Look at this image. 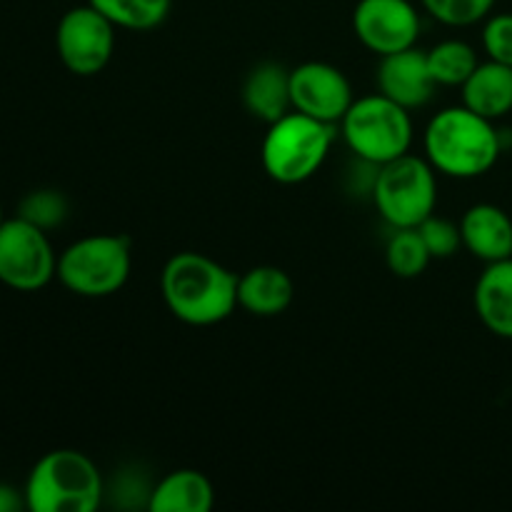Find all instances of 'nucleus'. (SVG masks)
<instances>
[{
	"label": "nucleus",
	"instance_id": "f257e3e1",
	"mask_svg": "<svg viewBox=\"0 0 512 512\" xmlns=\"http://www.w3.org/2000/svg\"><path fill=\"white\" fill-rule=\"evenodd\" d=\"M160 290L170 313L193 328H210L238 308V275L203 253L173 255L160 275Z\"/></svg>",
	"mask_w": 512,
	"mask_h": 512
},
{
	"label": "nucleus",
	"instance_id": "f03ea898",
	"mask_svg": "<svg viewBox=\"0 0 512 512\" xmlns=\"http://www.w3.org/2000/svg\"><path fill=\"white\" fill-rule=\"evenodd\" d=\"M425 158L448 178H480L498 163L503 145L493 120L465 105L445 108L430 118L423 135Z\"/></svg>",
	"mask_w": 512,
	"mask_h": 512
},
{
	"label": "nucleus",
	"instance_id": "7ed1b4c3",
	"mask_svg": "<svg viewBox=\"0 0 512 512\" xmlns=\"http://www.w3.org/2000/svg\"><path fill=\"white\" fill-rule=\"evenodd\" d=\"M23 493L33 512H93L103 500V478L80 450H50L33 465Z\"/></svg>",
	"mask_w": 512,
	"mask_h": 512
},
{
	"label": "nucleus",
	"instance_id": "20e7f679",
	"mask_svg": "<svg viewBox=\"0 0 512 512\" xmlns=\"http://www.w3.org/2000/svg\"><path fill=\"white\" fill-rule=\"evenodd\" d=\"M335 125L290 110L268 125L260 163L270 180L280 185H300L323 168L333 145Z\"/></svg>",
	"mask_w": 512,
	"mask_h": 512
},
{
	"label": "nucleus",
	"instance_id": "39448f33",
	"mask_svg": "<svg viewBox=\"0 0 512 512\" xmlns=\"http://www.w3.org/2000/svg\"><path fill=\"white\" fill-rule=\"evenodd\" d=\"M340 133H343L348 148L363 163L380 168V165L410 153L413 120H410V110L385 98L383 93L363 95V98L353 100L348 113L343 115Z\"/></svg>",
	"mask_w": 512,
	"mask_h": 512
},
{
	"label": "nucleus",
	"instance_id": "423d86ee",
	"mask_svg": "<svg viewBox=\"0 0 512 512\" xmlns=\"http://www.w3.org/2000/svg\"><path fill=\"white\" fill-rule=\"evenodd\" d=\"M130 268L125 235H85L58 255L55 278L80 298H108L128 283Z\"/></svg>",
	"mask_w": 512,
	"mask_h": 512
},
{
	"label": "nucleus",
	"instance_id": "0eeeda50",
	"mask_svg": "<svg viewBox=\"0 0 512 512\" xmlns=\"http://www.w3.org/2000/svg\"><path fill=\"white\" fill-rule=\"evenodd\" d=\"M373 200L380 218L395 228H418L438 205V180L428 158L400 155L380 165L373 183Z\"/></svg>",
	"mask_w": 512,
	"mask_h": 512
},
{
	"label": "nucleus",
	"instance_id": "6e6552de",
	"mask_svg": "<svg viewBox=\"0 0 512 512\" xmlns=\"http://www.w3.org/2000/svg\"><path fill=\"white\" fill-rule=\"evenodd\" d=\"M58 273L48 233L20 215L0 225V283L20 293L45 288Z\"/></svg>",
	"mask_w": 512,
	"mask_h": 512
},
{
	"label": "nucleus",
	"instance_id": "1a4fd4ad",
	"mask_svg": "<svg viewBox=\"0 0 512 512\" xmlns=\"http://www.w3.org/2000/svg\"><path fill=\"white\" fill-rule=\"evenodd\" d=\"M55 48L73 75H98L115 53V25L90 3L70 8L55 30Z\"/></svg>",
	"mask_w": 512,
	"mask_h": 512
},
{
	"label": "nucleus",
	"instance_id": "9d476101",
	"mask_svg": "<svg viewBox=\"0 0 512 512\" xmlns=\"http://www.w3.org/2000/svg\"><path fill=\"white\" fill-rule=\"evenodd\" d=\"M355 38L375 55L415 48L420 15L410 0H358L353 10Z\"/></svg>",
	"mask_w": 512,
	"mask_h": 512
},
{
	"label": "nucleus",
	"instance_id": "9b49d317",
	"mask_svg": "<svg viewBox=\"0 0 512 512\" xmlns=\"http://www.w3.org/2000/svg\"><path fill=\"white\" fill-rule=\"evenodd\" d=\"M353 88L345 73L323 60H308L290 70V103L298 113L340 125L353 105Z\"/></svg>",
	"mask_w": 512,
	"mask_h": 512
},
{
	"label": "nucleus",
	"instance_id": "f8f14e48",
	"mask_svg": "<svg viewBox=\"0 0 512 512\" xmlns=\"http://www.w3.org/2000/svg\"><path fill=\"white\" fill-rule=\"evenodd\" d=\"M375 80H378V93L403 105L405 110H418L428 105L438 88L430 75L428 55L418 48L383 55Z\"/></svg>",
	"mask_w": 512,
	"mask_h": 512
},
{
	"label": "nucleus",
	"instance_id": "ddd939ff",
	"mask_svg": "<svg viewBox=\"0 0 512 512\" xmlns=\"http://www.w3.org/2000/svg\"><path fill=\"white\" fill-rule=\"evenodd\" d=\"M463 248L488 263L512 258V218L493 203H478L460 218Z\"/></svg>",
	"mask_w": 512,
	"mask_h": 512
},
{
	"label": "nucleus",
	"instance_id": "4468645a",
	"mask_svg": "<svg viewBox=\"0 0 512 512\" xmlns=\"http://www.w3.org/2000/svg\"><path fill=\"white\" fill-rule=\"evenodd\" d=\"M293 298V278L278 265H258L238 278V305L255 318H275L285 313Z\"/></svg>",
	"mask_w": 512,
	"mask_h": 512
},
{
	"label": "nucleus",
	"instance_id": "2eb2a0df",
	"mask_svg": "<svg viewBox=\"0 0 512 512\" xmlns=\"http://www.w3.org/2000/svg\"><path fill=\"white\" fill-rule=\"evenodd\" d=\"M475 313L490 333L512 340V258L485 265L475 283Z\"/></svg>",
	"mask_w": 512,
	"mask_h": 512
},
{
	"label": "nucleus",
	"instance_id": "dca6fc26",
	"mask_svg": "<svg viewBox=\"0 0 512 512\" xmlns=\"http://www.w3.org/2000/svg\"><path fill=\"white\" fill-rule=\"evenodd\" d=\"M243 105L253 118L268 125L290 113V70L280 63L255 65L243 83Z\"/></svg>",
	"mask_w": 512,
	"mask_h": 512
},
{
	"label": "nucleus",
	"instance_id": "f3484780",
	"mask_svg": "<svg viewBox=\"0 0 512 512\" xmlns=\"http://www.w3.org/2000/svg\"><path fill=\"white\" fill-rule=\"evenodd\" d=\"M463 105L488 120H500L512 110V65L485 60L463 83Z\"/></svg>",
	"mask_w": 512,
	"mask_h": 512
},
{
	"label": "nucleus",
	"instance_id": "a211bd4d",
	"mask_svg": "<svg viewBox=\"0 0 512 512\" xmlns=\"http://www.w3.org/2000/svg\"><path fill=\"white\" fill-rule=\"evenodd\" d=\"M213 485L198 470H175L168 473L148 498L150 512H208L213 508Z\"/></svg>",
	"mask_w": 512,
	"mask_h": 512
},
{
	"label": "nucleus",
	"instance_id": "6ab92c4d",
	"mask_svg": "<svg viewBox=\"0 0 512 512\" xmlns=\"http://www.w3.org/2000/svg\"><path fill=\"white\" fill-rule=\"evenodd\" d=\"M428 68L430 75L438 85H448V88H463L465 80L473 75V70L478 68L480 60L478 53L470 43L458 38L440 40L438 45L428 50Z\"/></svg>",
	"mask_w": 512,
	"mask_h": 512
},
{
	"label": "nucleus",
	"instance_id": "aec40b11",
	"mask_svg": "<svg viewBox=\"0 0 512 512\" xmlns=\"http://www.w3.org/2000/svg\"><path fill=\"white\" fill-rule=\"evenodd\" d=\"M115 28L153 30L168 18L173 0H88Z\"/></svg>",
	"mask_w": 512,
	"mask_h": 512
},
{
	"label": "nucleus",
	"instance_id": "412c9836",
	"mask_svg": "<svg viewBox=\"0 0 512 512\" xmlns=\"http://www.w3.org/2000/svg\"><path fill=\"white\" fill-rule=\"evenodd\" d=\"M430 260L433 258H430L428 245H425L418 228H395V233L388 240V248H385V263L395 278H418L425 273Z\"/></svg>",
	"mask_w": 512,
	"mask_h": 512
},
{
	"label": "nucleus",
	"instance_id": "4be33fe9",
	"mask_svg": "<svg viewBox=\"0 0 512 512\" xmlns=\"http://www.w3.org/2000/svg\"><path fill=\"white\" fill-rule=\"evenodd\" d=\"M18 215L48 233V230L58 228V225L68 218V200H65V195L60 193V190H33V193H28L18 203Z\"/></svg>",
	"mask_w": 512,
	"mask_h": 512
},
{
	"label": "nucleus",
	"instance_id": "5701e85b",
	"mask_svg": "<svg viewBox=\"0 0 512 512\" xmlns=\"http://www.w3.org/2000/svg\"><path fill=\"white\" fill-rule=\"evenodd\" d=\"M438 23L450 28H468L490 15L495 0H420Z\"/></svg>",
	"mask_w": 512,
	"mask_h": 512
},
{
	"label": "nucleus",
	"instance_id": "b1692460",
	"mask_svg": "<svg viewBox=\"0 0 512 512\" xmlns=\"http://www.w3.org/2000/svg\"><path fill=\"white\" fill-rule=\"evenodd\" d=\"M420 235H423L425 245H428L430 258L448 260L463 248V235H460V225L453 223L448 218H438V215H430L423 225H418Z\"/></svg>",
	"mask_w": 512,
	"mask_h": 512
},
{
	"label": "nucleus",
	"instance_id": "393cba45",
	"mask_svg": "<svg viewBox=\"0 0 512 512\" xmlns=\"http://www.w3.org/2000/svg\"><path fill=\"white\" fill-rule=\"evenodd\" d=\"M483 48L490 60L512 65V13L490 15L485 20Z\"/></svg>",
	"mask_w": 512,
	"mask_h": 512
},
{
	"label": "nucleus",
	"instance_id": "a878e982",
	"mask_svg": "<svg viewBox=\"0 0 512 512\" xmlns=\"http://www.w3.org/2000/svg\"><path fill=\"white\" fill-rule=\"evenodd\" d=\"M23 508H28L25 493H20L13 485L0 483V512H20Z\"/></svg>",
	"mask_w": 512,
	"mask_h": 512
},
{
	"label": "nucleus",
	"instance_id": "bb28decb",
	"mask_svg": "<svg viewBox=\"0 0 512 512\" xmlns=\"http://www.w3.org/2000/svg\"><path fill=\"white\" fill-rule=\"evenodd\" d=\"M0 225H3V208H0Z\"/></svg>",
	"mask_w": 512,
	"mask_h": 512
}]
</instances>
